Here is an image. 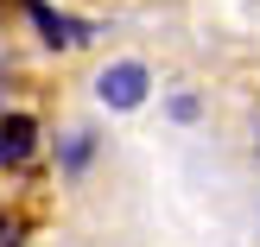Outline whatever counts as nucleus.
Masks as SVG:
<instances>
[{
  "label": "nucleus",
  "mask_w": 260,
  "mask_h": 247,
  "mask_svg": "<svg viewBox=\"0 0 260 247\" xmlns=\"http://www.w3.org/2000/svg\"><path fill=\"white\" fill-rule=\"evenodd\" d=\"M146 95H152V70L140 57H114V63L95 70V101H102V108L134 114V108H146Z\"/></svg>",
  "instance_id": "f257e3e1"
},
{
  "label": "nucleus",
  "mask_w": 260,
  "mask_h": 247,
  "mask_svg": "<svg viewBox=\"0 0 260 247\" xmlns=\"http://www.w3.org/2000/svg\"><path fill=\"white\" fill-rule=\"evenodd\" d=\"M165 114H172L178 127H190V121L203 114V95H190V89H184V95H172V101H165Z\"/></svg>",
  "instance_id": "39448f33"
},
{
  "label": "nucleus",
  "mask_w": 260,
  "mask_h": 247,
  "mask_svg": "<svg viewBox=\"0 0 260 247\" xmlns=\"http://www.w3.org/2000/svg\"><path fill=\"white\" fill-rule=\"evenodd\" d=\"M25 241V222H13V216H0V247H19Z\"/></svg>",
  "instance_id": "423d86ee"
},
{
  "label": "nucleus",
  "mask_w": 260,
  "mask_h": 247,
  "mask_svg": "<svg viewBox=\"0 0 260 247\" xmlns=\"http://www.w3.org/2000/svg\"><path fill=\"white\" fill-rule=\"evenodd\" d=\"M25 19L38 25V38H45L51 51H76V45L95 38V25H89V19H70V13H57L51 0H25Z\"/></svg>",
  "instance_id": "f03ea898"
},
{
  "label": "nucleus",
  "mask_w": 260,
  "mask_h": 247,
  "mask_svg": "<svg viewBox=\"0 0 260 247\" xmlns=\"http://www.w3.org/2000/svg\"><path fill=\"white\" fill-rule=\"evenodd\" d=\"M32 152H38V114L7 108L0 114V171H19Z\"/></svg>",
  "instance_id": "7ed1b4c3"
},
{
  "label": "nucleus",
  "mask_w": 260,
  "mask_h": 247,
  "mask_svg": "<svg viewBox=\"0 0 260 247\" xmlns=\"http://www.w3.org/2000/svg\"><path fill=\"white\" fill-rule=\"evenodd\" d=\"M89 159H95V133H89V127L63 133V152H57V165H63V171H83Z\"/></svg>",
  "instance_id": "20e7f679"
},
{
  "label": "nucleus",
  "mask_w": 260,
  "mask_h": 247,
  "mask_svg": "<svg viewBox=\"0 0 260 247\" xmlns=\"http://www.w3.org/2000/svg\"><path fill=\"white\" fill-rule=\"evenodd\" d=\"M254 152H260V139H254Z\"/></svg>",
  "instance_id": "0eeeda50"
}]
</instances>
